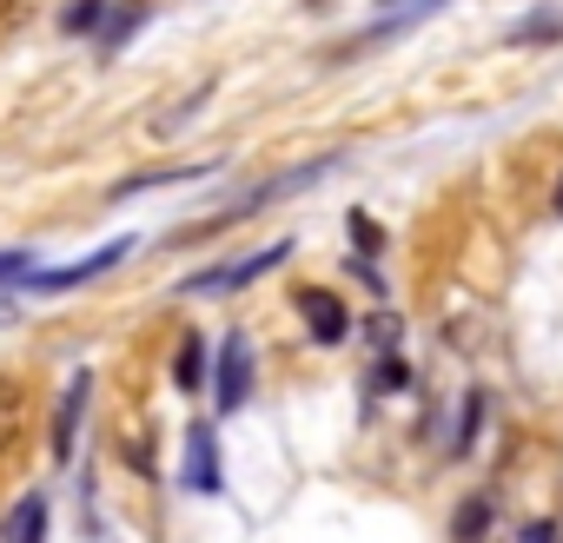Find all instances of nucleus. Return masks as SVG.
I'll list each match as a JSON object with an SVG mask.
<instances>
[{
    "mask_svg": "<svg viewBox=\"0 0 563 543\" xmlns=\"http://www.w3.org/2000/svg\"><path fill=\"white\" fill-rule=\"evenodd\" d=\"M299 319H306V332H312L319 345H345V339H352V312H345L325 286H299Z\"/></svg>",
    "mask_w": 563,
    "mask_h": 543,
    "instance_id": "obj_2",
    "label": "nucleus"
},
{
    "mask_svg": "<svg viewBox=\"0 0 563 543\" xmlns=\"http://www.w3.org/2000/svg\"><path fill=\"white\" fill-rule=\"evenodd\" d=\"M140 21H146V8H120V14H113V21H107V34H100V47H107V54H113V47H120V41H126V34H133V27H140Z\"/></svg>",
    "mask_w": 563,
    "mask_h": 543,
    "instance_id": "obj_16",
    "label": "nucleus"
},
{
    "mask_svg": "<svg viewBox=\"0 0 563 543\" xmlns=\"http://www.w3.org/2000/svg\"><path fill=\"white\" fill-rule=\"evenodd\" d=\"M87 398H93V378H87V372H74V378H67V391H60V405H54V464H67V457H74V431H80Z\"/></svg>",
    "mask_w": 563,
    "mask_h": 543,
    "instance_id": "obj_5",
    "label": "nucleus"
},
{
    "mask_svg": "<svg viewBox=\"0 0 563 543\" xmlns=\"http://www.w3.org/2000/svg\"><path fill=\"white\" fill-rule=\"evenodd\" d=\"M537 41H563V14L556 8H543V14H530V21L510 27V47H537Z\"/></svg>",
    "mask_w": 563,
    "mask_h": 543,
    "instance_id": "obj_11",
    "label": "nucleus"
},
{
    "mask_svg": "<svg viewBox=\"0 0 563 543\" xmlns=\"http://www.w3.org/2000/svg\"><path fill=\"white\" fill-rule=\"evenodd\" d=\"M14 279H34V252H0V286Z\"/></svg>",
    "mask_w": 563,
    "mask_h": 543,
    "instance_id": "obj_17",
    "label": "nucleus"
},
{
    "mask_svg": "<svg viewBox=\"0 0 563 543\" xmlns=\"http://www.w3.org/2000/svg\"><path fill=\"white\" fill-rule=\"evenodd\" d=\"M391 8H405V0H391Z\"/></svg>",
    "mask_w": 563,
    "mask_h": 543,
    "instance_id": "obj_20",
    "label": "nucleus"
},
{
    "mask_svg": "<svg viewBox=\"0 0 563 543\" xmlns=\"http://www.w3.org/2000/svg\"><path fill=\"white\" fill-rule=\"evenodd\" d=\"M133 252V239H113V245H100V252H87L80 265H60V272H34V292H74V286H87V279H100V272H113L120 258Z\"/></svg>",
    "mask_w": 563,
    "mask_h": 543,
    "instance_id": "obj_3",
    "label": "nucleus"
},
{
    "mask_svg": "<svg viewBox=\"0 0 563 543\" xmlns=\"http://www.w3.org/2000/svg\"><path fill=\"white\" fill-rule=\"evenodd\" d=\"M245 385H252L245 332H225V345H219V411H239L245 405Z\"/></svg>",
    "mask_w": 563,
    "mask_h": 543,
    "instance_id": "obj_4",
    "label": "nucleus"
},
{
    "mask_svg": "<svg viewBox=\"0 0 563 543\" xmlns=\"http://www.w3.org/2000/svg\"><path fill=\"white\" fill-rule=\"evenodd\" d=\"M405 385H411V365H405V352H378L372 391H405Z\"/></svg>",
    "mask_w": 563,
    "mask_h": 543,
    "instance_id": "obj_13",
    "label": "nucleus"
},
{
    "mask_svg": "<svg viewBox=\"0 0 563 543\" xmlns=\"http://www.w3.org/2000/svg\"><path fill=\"white\" fill-rule=\"evenodd\" d=\"M186 484L192 490H219V451H212V431L206 424L186 431Z\"/></svg>",
    "mask_w": 563,
    "mask_h": 543,
    "instance_id": "obj_8",
    "label": "nucleus"
},
{
    "mask_svg": "<svg viewBox=\"0 0 563 543\" xmlns=\"http://www.w3.org/2000/svg\"><path fill=\"white\" fill-rule=\"evenodd\" d=\"M107 21V0H74V8L60 14V34H93Z\"/></svg>",
    "mask_w": 563,
    "mask_h": 543,
    "instance_id": "obj_14",
    "label": "nucleus"
},
{
    "mask_svg": "<svg viewBox=\"0 0 563 543\" xmlns=\"http://www.w3.org/2000/svg\"><path fill=\"white\" fill-rule=\"evenodd\" d=\"M556 219H563V179H556Z\"/></svg>",
    "mask_w": 563,
    "mask_h": 543,
    "instance_id": "obj_19",
    "label": "nucleus"
},
{
    "mask_svg": "<svg viewBox=\"0 0 563 543\" xmlns=\"http://www.w3.org/2000/svg\"><path fill=\"white\" fill-rule=\"evenodd\" d=\"M34 8H41V0H0V41L21 34V27L34 21Z\"/></svg>",
    "mask_w": 563,
    "mask_h": 543,
    "instance_id": "obj_15",
    "label": "nucleus"
},
{
    "mask_svg": "<svg viewBox=\"0 0 563 543\" xmlns=\"http://www.w3.org/2000/svg\"><path fill=\"white\" fill-rule=\"evenodd\" d=\"M352 239H358V245H365V258H372V252H378V225H372V219H365V212H352Z\"/></svg>",
    "mask_w": 563,
    "mask_h": 543,
    "instance_id": "obj_18",
    "label": "nucleus"
},
{
    "mask_svg": "<svg viewBox=\"0 0 563 543\" xmlns=\"http://www.w3.org/2000/svg\"><path fill=\"white\" fill-rule=\"evenodd\" d=\"M484 530H490V497L477 490V497H464V503H457V517H451V536H457V543H477Z\"/></svg>",
    "mask_w": 563,
    "mask_h": 543,
    "instance_id": "obj_10",
    "label": "nucleus"
},
{
    "mask_svg": "<svg viewBox=\"0 0 563 543\" xmlns=\"http://www.w3.org/2000/svg\"><path fill=\"white\" fill-rule=\"evenodd\" d=\"M278 258H286V245H265V252H252V258H232V265H212V272H192V279H179V292L192 299H206V292H239V286H252L258 272H272Z\"/></svg>",
    "mask_w": 563,
    "mask_h": 543,
    "instance_id": "obj_1",
    "label": "nucleus"
},
{
    "mask_svg": "<svg viewBox=\"0 0 563 543\" xmlns=\"http://www.w3.org/2000/svg\"><path fill=\"white\" fill-rule=\"evenodd\" d=\"M173 385H179V391H199V385H206V345H199V339L179 345V358H173Z\"/></svg>",
    "mask_w": 563,
    "mask_h": 543,
    "instance_id": "obj_12",
    "label": "nucleus"
},
{
    "mask_svg": "<svg viewBox=\"0 0 563 543\" xmlns=\"http://www.w3.org/2000/svg\"><path fill=\"white\" fill-rule=\"evenodd\" d=\"M21 431H27V385L0 372V457L21 444Z\"/></svg>",
    "mask_w": 563,
    "mask_h": 543,
    "instance_id": "obj_7",
    "label": "nucleus"
},
{
    "mask_svg": "<svg viewBox=\"0 0 563 543\" xmlns=\"http://www.w3.org/2000/svg\"><path fill=\"white\" fill-rule=\"evenodd\" d=\"M438 8H451V0H411V8H391L378 27H365V34H352L339 54H365V47H378V41H391V34H405V27H418V21H431Z\"/></svg>",
    "mask_w": 563,
    "mask_h": 543,
    "instance_id": "obj_6",
    "label": "nucleus"
},
{
    "mask_svg": "<svg viewBox=\"0 0 563 543\" xmlns=\"http://www.w3.org/2000/svg\"><path fill=\"white\" fill-rule=\"evenodd\" d=\"M8 543H47V497H21V503H14Z\"/></svg>",
    "mask_w": 563,
    "mask_h": 543,
    "instance_id": "obj_9",
    "label": "nucleus"
}]
</instances>
